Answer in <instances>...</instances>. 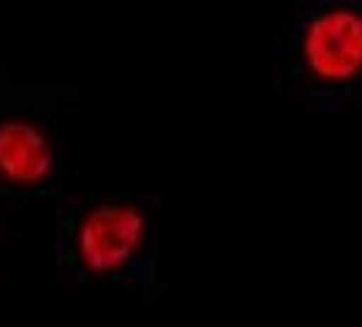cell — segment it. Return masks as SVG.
<instances>
[{
    "mask_svg": "<svg viewBox=\"0 0 362 327\" xmlns=\"http://www.w3.org/2000/svg\"><path fill=\"white\" fill-rule=\"evenodd\" d=\"M145 235V216L134 205H98L79 221L76 254L88 270L115 272L136 256Z\"/></svg>",
    "mask_w": 362,
    "mask_h": 327,
    "instance_id": "6da1fadb",
    "label": "cell"
},
{
    "mask_svg": "<svg viewBox=\"0 0 362 327\" xmlns=\"http://www.w3.org/2000/svg\"><path fill=\"white\" fill-rule=\"evenodd\" d=\"M52 169V150L44 134L25 120L0 123V175L17 185L41 183Z\"/></svg>",
    "mask_w": 362,
    "mask_h": 327,
    "instance_id": "3957f363",
    "label": "cell"
},
{
    "mask_svg": "<svg viewBox=\"0 0 362 327\" xmlns=\"http://www.w3.org/2000/svg\"><path fill=\"white\" fill-rule=\"evenodd\" d=\"M305 57L325 79H349L362 69V17L354 11H329L305 33Z\"/></svg>",
    "mask_w": 362,
    "mask_h": 327,
    "instance_id": "7a4b0ae2",
    "label": "cell"
}]
</instances>
